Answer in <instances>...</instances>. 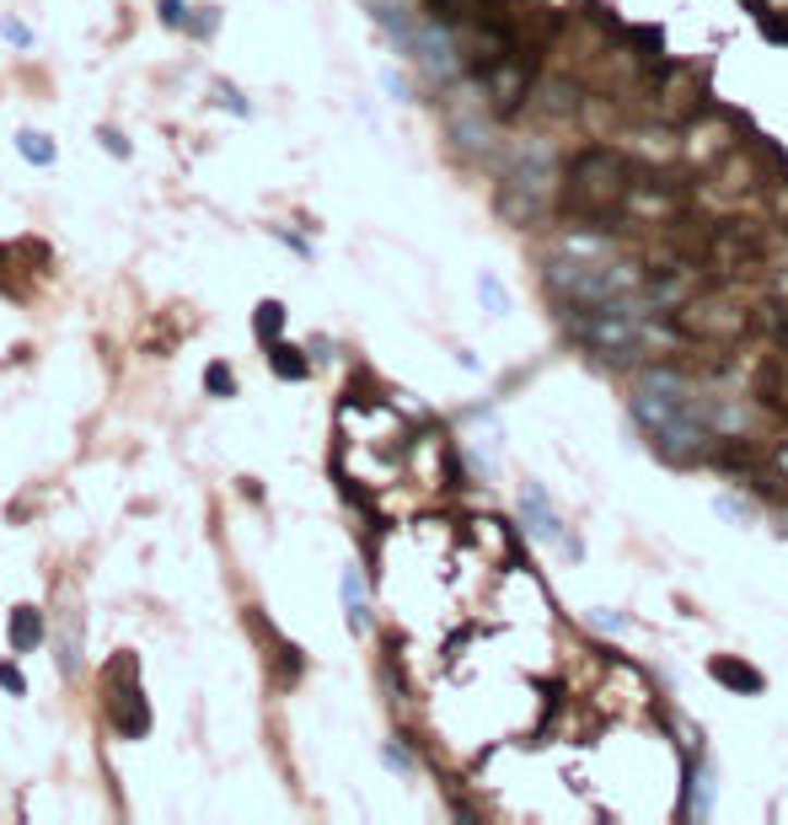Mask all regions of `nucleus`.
<instances>
[{
	"label": "nucleus",
	"instance_id": "f8f14e48",
	"mask_svg": "<svg viewBox=\"0 0 788 825\" xmlns=\"http://www.w3.org/2000/svg\"><path fill=\"white\" fill-rule=\"evenodd\" d=\"M714 676H719V681H729V687H751V692H762V676H756V670H745V665L735 670L729 659H714Z\"/></svg>",
	"mask_w": 788,
	"mask_h": 825
},
{
	"label": "nucleus",
	"instance_id": "9b49d317",
	"mask_svg": "<svg viewBox=\"0 0 788 825\" xmlns=\"http://www.w3.org/2000/svg\"><path fill=\"white\" fill-rule=\"evenodd\" d=\"M189 0H156V16H161V27H172V33H189Z\"/></svg>",
	"mask_w": 788,
	"mask_h": 825
},
{
	"label": "nucleus",
	"instance_id": "1a4fd4ad",
	"mask_svg": "<svg viewBox=\"0 0 788 825\" xmlns=\"http://www.w3.org/2000/svg\"><path fill=\"white\" fill-rule=\"evenodd\" d=\"M220 33V5H194L189 11V38H215Z\"/></svg>",
	"mask_w": 788,
	"mask_h": 825
},
{
	"label": "nucleus",
	"instance_id": "ddd939ff",
	"mask_svg": "<svg viewBox=\"0 0 788 825\" xmlns=\"http://www.w3.org/2000/svg\"><path fill=\"white\" fill-rule=\"evenodd\" d=\"M97 145H102L108 156H119V161H130V156H134V145H130V139H124V129H113V124H102V129H97Z\"/></svg>",
	"mask_w": 788,
	"mask_h": 825
},
{
	"label": "nucleus",
	"instance_id": "6e6552de",
	"mask_svg": "<svg viewBox=\"0 0 788 825\" xmlns=\"http://www.w3.org/2000/svg\"><path fill=\"white\" fill-rule=\"evenodd\" d=\"M279 327H284V306H279V301H263L258 317H253V332H258L263 349H268V343H279Z\"/></svg>",
	"mask_w": 788,
	"mask_h": 825
},
{
	"label": "nucleus",
	"instance_id": "f03ea898",
	"mask_svg": "<svg viewBox=\"0 0 788 825\" xmlns=\"http://www.w3.org/2000/svg\"><path fill=\"white\" fill-rule=\"evenodd\" d=\"M5 638H11V648H16V654H33V648H38V643L49 638V622H44V611H38V606H27V600H22V606H11Z\"/></svg>",
	"mask_w": 788,
	"mask_h": 825
},
{
	"label": "nucleus",
	"instance_id": "2eb2a0df",
	"mask_svg": "<svg viewBox=\"0 0 788 825\" xmlns=\"http://www.w3.org/2000/svg\"><path fill=\"white\" fill-rule=\"evenodd\" d=\"M274 236H279V242H284V247H290V253L312 257V242H306V236H290V231H284V226H274Z\"/></svg>",
	"mask_w": 788,
	"mask_h": 825
},
{
	"label": "nucleus",
	"instance_id": "f257e3e1",
	"mask_svg": "<svg viewBox=\"0 0 788 825\" xmlns=\"http://www.w3.org/2000/svg\"><path fill=\"white\" fill-rule=\"evenodd\" d=\"M102 697H108V724L119 729V740H145V729H150V702L140 692V659H134L130 648L108 665Z\"/></svg>",
	"mask_w": 788,
	"mask_h": 825
},
{
	"label": "nucleus",
	"instance_id": "423d86ee",
	"mask_svg": "<svg viewBox=\"0 0 788 825\" xmlns=\"http://www.w3.org/2000/svg\"><path fill=\"white\" fill-rule=\"evenodd\" d=\"M209 92H215V102H220L226 113H237V119H253V102L242 97V86H237V81L215 75V81H209Z\"/></svg>",
	"mask_w": 788,
	"mask_h": 825
},
{
	"label": "nucleus",
	"instance_id": "20e7f679",
	"mask_svg": "<svg viewBox=\"0 0 788 825\" xmlns=\"http://www.w3.org/2000/svg\"><path fill=\"white\" fill-rule=\"evenodd\" d=\"M16 156L33 161V167H54V161H60V145H54L44 129H22V134H16Z\"/></svg>",
	"mask_w": 788,
	"mask_h": 825
},
{
	"label": "nucleus",
	"instance_id": "9d476101",
	"mask_svg": "<svg viewBox=\"0 0 788 825\" xmlns=\"http://www.w3.org/2000/svg\"><path fill=\"white\" fill-rule=\"evenodd\" d=\"M0 38H5L11 49H33V44H38V38H33V27H27L22 16H11V11L0 16Z\"/></svg>",
	"mask_w": 788,
	"mask_h": 825
},
{
	"label": "nucleus",
	"instance_id": "4468645a",
	"mask_svg": "<svg viewBox=\"0 0 788 825\" xmlns=\"http://www.w3.org/2000/svg\"><path fill=\"white\" fill-rule=\"evenodd\" d=\"M0 687H5V692H11V697H27V681H22V670H16V665H11V659H5V665H0Z\"/></svg>",
	"mask_w": 788,
	"mask_h": 825
},
{
	"label": "nucleus",
	"instance_id": "39448f33",
	"mask_svg": "<svg viewBox=\"0 0 788 825\" xmlns=\"http://www.w3.org/2000/svg\"><path fill=\"white\" fill-rule=\"evenodd\" d=\"M343 606H349V628L365 633V628H371V606H365V584H360L354 569L343 573Z\"/></svg>",
	"mask_w": 788,
	"mask_h": 825
},
{
	"label": "nucleus",
	"instance_id": "dca6fc26",
	"mask_svg": "<svg viewBox=\"0 0 788 825\" xmlns=\"http://www.w3.org/2000/svg\"><path fill=\"white\" fill-rule=\"evenodd\" d=\"M381 756H387V766H397V772H413V762H408V751H397V745H387Z\"/></svg>",
	"mask_w": 788,
	"mask_h": 825
},
{
	"label": "nucleus",
	"instance_id": "0eeeda50",
	"mask_svg": "<svg viewBox=\"0 0 788 825\" xmlns=\"http://www.w3.org/2000/svg\"><path fill=\"white\" fill-rule=\"evenodd\" d=\"M204 391H209L215 402H231V397H237V376H231V365H226V360L204 365Z\"/></svg>",
	"mask_w": 788,
	"mask_h": 825
},
{
	"label": "nucleus",
	"instance_id": "7ed1b4c3",
	"mask_svg": "<svg viewBox=\"0 0 788 825\" xmlns=\"http://www.w3.org/2000/svg\"><path fill=\"white\" fill-rule=\"evenodd\" d=\"M268 371H274L279 381H306V376H312V360H306V349H295V343H268Z\"/></svg>",
	"mask_w": 788,
	"mask_h": 825
}]
</instances>
